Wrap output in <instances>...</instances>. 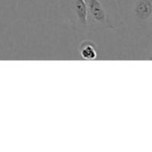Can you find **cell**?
Listing matches in <instances>:
<instances>
[{"instance_id":"6da1fadb","label":"cell","mask_w":152,"mask_h":152,"mask_svg":"<svg viewBox=\"0 0 152 152\" xmlns=\"http://www.w3.org/2000/svg\"><path fill=\"white\" fill-rule=\"evenodd\" d=\"M87 27L91 29L113 28L110 21V11L104 0H86Z\"/></svg>"},{"instance_id":"7a4b0ae2","label":"cell","mask_w":152,"mask_h":152,"mask_svg":"<svg viewBox=\"0 0 152 152\" xmlns=\"http://www.w3.org/2000/svg\"><path fill=\"white\" fill-rule=\"evenodd\" d=\"M69 9L77 23L83 27L87 25V9L86 0H70Z\"/></svg>"},{"instance_id":"3957f363","label":"cell","mask_w":152,"mask_h":152,"mask_svg":"<svg viewBox=\"0 0 152 152\" xmlns=\"http://www.w3.org/2000/svg\"><path fill=\"white\" fill-rule=\"evenodd\" d=\"M152 13L151 0H138L134 7V16L138 21H146L151 19Z\"/></svg>"},{"instance_id":"277c9868","label":"cell","mask_w":152,"mask_h":152,"mask_svg":"<svg viewBox=\"0 0 152 152\" xmlns=\"http://www.w3.org/2000/svg\"><path fill=\"white\" fill-rule=\"evenodd\" d=\"M80 54L85 60H94L97 58V50L91 42H84L80 45Z\"/></svg>"}]
</instances>
